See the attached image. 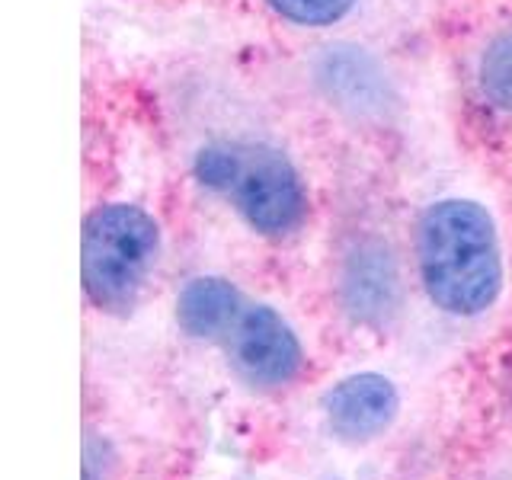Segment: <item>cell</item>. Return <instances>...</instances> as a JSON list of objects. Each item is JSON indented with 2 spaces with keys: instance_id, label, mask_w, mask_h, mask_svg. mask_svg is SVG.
I'll return each instance as SVG.
<instances>
[{
  "instance_id": "8992f818",
  "label": "cell",
  "mask_w": 512,
  "mask_h": 480,
  "mask_svg": "<svg viewBox=\"0 0 512 480\" xmlns=\"http://www.w3.org/2000/svg\"><path fill=\"white\" fill-rule=\"evenodd\" d=\"M247 298L221 276H199L186 282L176 298V324L192 340H221L231 317Z\"/></svg>"
},
{
  "instance_id": "277c9868",
  "label": "cell",
  "mask_w": 512,
  "mask_h": 480,
  "mask_svg": "<svg viewBox=\"0 0 512 480\" xmlns=\"http://www.w3.org/2000/svg\"><path fill=\"white\" fill-rule=\"evenodd\" d=\"M218 343H224L231 365L256 388H282L298 378L304 365L295 330L269 304H240Z\"/></svg>"
},
{
  "instance_id": "5b68a950",
  "label": "cell",
  "mask_w": 512,
  "mask_h": 480,
  "mask_svg": "<svg viewBox=\"0 0 512 480\" xmlns=\"http://www.w3.org/2000/svg\"><path fill=\"white\" fill-rule=\"evenodd\" d=\"M400 410L397 388L375 372L349 375L340 384H333L324 397V413L327 423L340 439L362 442L375 439L384 432Z\"/></svg>"
},
{
  "instance_id": "9c48e42d",
  "label": "cell",
  "mask_w": 512,
  "mask_h": 480,
  "mask_svg": "<svg viewBox=\"0 0 512 480\" xmlns=\"http://www.w3.org/2000/svg\"><path fill=\"white\" fill-rule=\"evenodd\" d=\"M266 4L272 13L282 16L285 23L324 29V26L346 20L359 0H266Z\"/></svg>"
},
{
  "instance_id": "ba28073f",
  "label": "cell",
  "mask_w": 512,
  "mask_h": 480,
  "mask_svg": "<svg viewBox=\"0 0 512 480\" xmlns=\"http://www.w3.org/2000/svg\"><path fill=\"white\" fill-rule=\"evenodd\" d=\"M477 87L493 109L512 112V26L487 42L477 61Z\"/></svg>"
},
{
  "instance_id": "52a82bcc",
  "label": "cell",
  "mask_w": 512,
  "mask_h": 480,
  "mask_svg": "<svg viewBox=\"0 0 512 480\" xmlns=\"http://www.w3.org/2000/svg\"><path fill=\"white\" fill-rule=\"evenodd\" d=\"M356 58H359V48H327V55L317 68L320 84H324L330 100H336V106L356 112V116L381 112L384 109V74L375 68L362 80H352L356 77Z\"/></svg>"
},
{
  "instance_id": "7a4b0ae2",
  "label": "cell",
  "mask_w": 512,
  "mask_h": 480,
  "mask_svg": "<svg viewBox=\"0 0 512 480\" xmlns=\"http://www.w3.org/2000/svg\"><path fill=\"white\" fill-rule=\"evenodd\" d=\"M192 176L228 202L256 234L288 237L308 218V192L295 164L263 141H212L192 157Z\"/></svg>"
},
{
  "instance_id": "3957f363",
  "label": "cell",
  "mask_w": 512,
  "mask_h": 480,
  "mask_svg": "<svg viewBox=\"0 0 512 480\" xmlns=\"http://www.w3.org/2000/svg\"><path fill=\"white\" fill-rule=\"evenodd\" d=\"M160 253V224L132 202L93 208L80 234V279L100 311H128Z\"/></svg>"
},
{
  "instance_id": "6da1fadb",
  "label": "cell",
  "mask_w": 512,
  "mask_h": 480,
  "mask_svg": "<svg viewBox=\"0 0 512 480\" xmlns=\"http://www.w3.org/2000/svg\"><path fill=\"white\" fill-rule=\"evenodd\" d=\"M420 279L429 301L455 317L493 308L503 288V250L493 215L471 199L432 202L416 228Z\"/></svg>"
}]
</instances>
